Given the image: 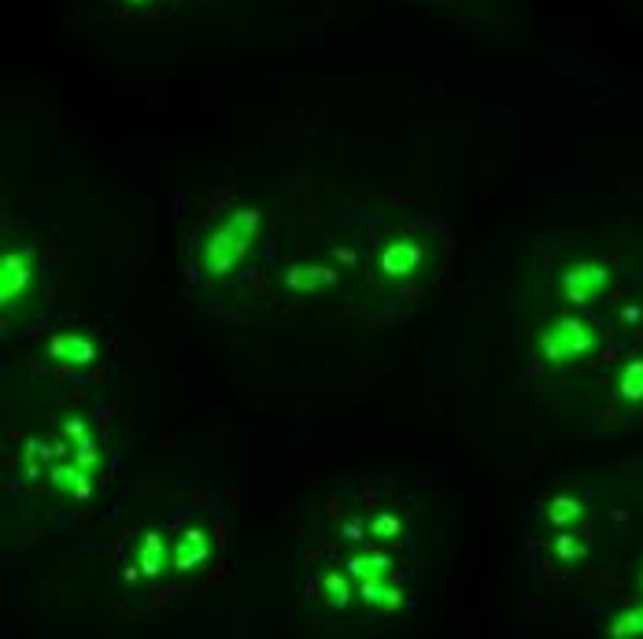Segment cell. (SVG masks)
Here are the masks:
<instances>
[{"label": "cell", "instance_id": "1", "mask_svg": "<svg viewBox=\"0 0 643 639\" xmlns=\"http://www.w3.org/2000/svg\"><path fill=\"white\" fill-rule=\"evenodd\" d=\"M259 211L255 207H233L230 215L222 218L215 233L200 248V263L211 278H230L233 270L244 263V255L252 248L255 233H259Z\"/></svg>", "mask_w": 643, "mask_h": 639}, {"label": "cell", "instance_id": "2", "mask_svg": "<svg viewBox=\"0 0 643 639\" xmlns=\"http://www.w3.org/2000/svg\"><path fill=\"white\" fill-rule=\"evenodd\" d=\"M603 344L599 329L592 322H584L577 314H566V318H555L551 326L540 333V355H544L551 366H570V362H581L588 355H595Z\"/></svg>", "mask_w": 643, "mask_h": 639}, {"label": "cell", "instance_id": "3", "mask_svg": "<svg viewBox=\"0 0 643 639\" xmlns=\"http://www.w3.org/2000/svg\"><path fill=\"white\" fill-rule=\"evenodd\" d=\"M562 300L573 307H588L610 289V270L603 263H573L559 281Z\"/></svg>", "mask_w": 643, "mask_h": 639}, {"label": "cell", "instance_id": "4", "mask_svg": "<svg viewBox=\"0 0 643 639\" xmlns=\"http://www.w3.org/2000/svg\"><path fill=\"white\" fill-rule=\"evenodd\" d=\"M422 263H425V244L418 241V237H396V241H389L381 248V255H377V270L392 281H403L411 278V274H418Z\"/></svg>", "mask_w": 643, "mask_h": 639}, {"label": "cell", "instance_id": "5", "mask_svg": "<svg viewBox=\"0 0 643 639\" xmlns=\"http://www.w3.org/2000/svg\"><path fill=\"white\" fill-rule=\"evenodd\" d=\"M30 278H34V252L12 248L0 263V300H4V307L23 300L26 289H30Z\"/></svg>", "mask_w": 643, "mask_h": 639}, {"label": "cell", "instance_id": "6", "mask_svg": "<svg viewBox=\"0 0 643 639\" xmlns=\"http://www.w3.org/2000/svg\"><path fill=\"white\" fill-rule=\"evenodd\" d=\"M207 558H211V540H207V532L200 529V525H189V529L174 540V547H170V566L182 569V573L200 569Z\"/></svg>", "mask_w": 643, "mask_h": 639}, {"label": "cell", "instance_id": "7", "mask_svg": "<svg viewBox=\"0 0 643 639\" xmlns=\"http://www.w3.org/2000/svg\"><path fill=\"white\" fill-rule=\"evenodd\" d=\"M359 595L374 614H396L403 606V588H396V573L389 577H370L359 580Z\"/></svg>", "mask_w": 643, "mask_h": 639}, {"label": "cell", "instance_id": "8", "mask_svg": "<svg viewBox=\"0 0 643 639\" xmlns=\"http://www.w3.org/2000/svg\"><path fill=\"white\" fill-rule=\"evenodd\" d=\"M49 355L56 362H63V366H89V362L97 359V344L89 337H82V333L67 329V333H56V337H52Z\"/></svg>", "mask_w": 643, "mask_h": 639}, {"label": "cell", "instance_id": "9", "mask_svg": "<svg viewBox=\"0 0 643 639\" xmlns=\"http://www.w3.org/2000/svg\"><path fill=\"white\" fill-rule=\"evenodd\" d=\"M333 281H337V270H329V266L322 263H300L285 274V289L296 292V296H307V292L329 289Z\"/></svg>", "mask_w": 643, "mask_h": 639}, {"label": "cell", "instance_id": "10", "mask_svg": "<svg viewBox=\"0 0 643 639\" xmlns=\"http://www.w3.org/2000/svg\"><path fill=\"white\" fill-rule=\"evenodd\" d=\"M170 562V551H167V543H163V536L159 532H145L141 536V543H137V558H134V566L137 569H130V577H156V573H163V566Z\"/></svg>", "mask_w": 643, "mask_h": 639}, {"label": "cell", "instance_id": "11", "mask_svg": "<svg viewBox=\"0 0 643 639\" xmlns=\"http://www.w3.org/2000/svg\"><path fill=\"white\" fill-rule=\"evenodd\" d=\"M49 481L52 488H60V492L74 495V499H89V492H93V484H89V470H82L78 462H56L49 470Z\"/></svg>", "mask_w": 643, "mask_h": 639}, {"label": "cell", "instance_id": "12", "mask_svg": "<svg viewBox=\"0 0 643 639\" xmlns=\"http://www.w3.org/2000/svg\"><path fill=\"white\" fill-rule=\"evenodd\" d=\"M63 433H67V440H71V451H74V462L82 466V470H97L100 462V451H97V440L89 436V429H85L82 418H67V425H63Z\"/></svg>", "mask_w": 643, "mask_h": 639}, {"label": "cell", "instance_id": "13", "mask_svg": "<svg viewBox=\"0 0 643 639\" xmlns=\"http://www.w3.org/2000/svg\"><path fill=\"white\" fill-rule=\"evenodd\" d=\"M344 569H348V577H352V580L389 577V573H396V566H392V555H385V551H355Z\"/></svg>", "mask_w": 643, "mask_h": 639}, {"label": "cell", "instance_id": "14", "mask_svg": "<svg viewBox=\"0 0 643 639\" xmlns=\"http://www.w3.org/2000/svg\"><path fill=\"white\" fill-rule=\"evenodd\" d=\"M581 518H584V503L573 499V495H555V499L547 503V521H551L555 529H570V525H577Z\"/></svg>", "mask_w": 643, "mask_h": 639}, {"label": "cell", "instance_id": "15", "mask_svg": "<svg viewBox=\"0 0 643 639\" xmlns=\"http://www.w3.org/2000/svg\"><path fill=\"white\" fill-rule=\"evenodd\" d=\"M366 536L377 543H392L403 536V518L396 510H377L374 518H366Z\"/></svg>", "mask_w": 643, "mask_h": 639}, {"label": "cell", "instance_id": "16", "mask_svg": "<svg viewBox=\"0 0 643 639\" xmlns=\"http://www.w3.org/2000/svg\"><path fill=\"white\" fill-rule=\"evenodd\" d=\"M322 595H326V603L333 610H344V606L352 603V584H348V569L340 573V569H329L326 577H322Z\"/></svg>", "mask_w": 643, "mask_h": 639}, {"label": "cell", "instance_id": "17", "mask_svg": "<svg viewBox=\"0 0 643 639\" xmlns=\"http://www.w3.org/2000/svg\"><path fill=\"white\" fill-rule=\"evenodd\" d=\"M618 392L629 403H643V359H632L618 377Z\"/></svg>", "mask_w": 643, "mask_h": 639}, {"label": "cell", "instance_id": "18", "mask_svg": "<svg viewBox=\"0 0 643 639\" xmlns=\"http://www.w3.org/2000/svg\"><path fill=\"white\" fill-rule=\"evenodd\" d=\"M610 636L614 639H632V636H643V603L625 610L621 617L610 621Z\"/></svg>", "mask_w": 643, "mask_h": 639}, {"label": "cell", "instance_id": "19", "mask_svg": "<svg viewBox=\"0 0 643 639\" xmlns=\"http://www.w3.org/2000/svg\"><path fill=\"white\" fill-rule=\"evenodd\" d=\"M555 555H559L566 566H577V562H584V558H588V543L577 540L573 532H562L559 540H555Z\"/></svg>", "mask_w": 643, "mask_h": 639}, {"label": "cell", "instance_id": "20", "mask_svg": "<svg viewBox=\"0 0 643 639\" xmlns=\"http://www.w3.org/2000/svg\"><path fill=\"white\" fill-rule=\"evenodd\" d=\"M52 459V447H41V444H30L26 447V455H23V462H26V470L34 473H41V462H49Z\"/></svg>", "mask_w": 643, "mask_h": 639}, {"label": "cell", "instance_id": "21", "mask_svg": "<svg viewBox=\"0 0 643 639\" xmlns=\"http://www.w3.org/2000/svg\"><path fill=\"white\" fill-rule=\"evenodd\" d=\"M640 588H643V573H640Z\"/></svg>", "mask_w": 643, "mask_h": 639}]
</instances>
